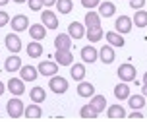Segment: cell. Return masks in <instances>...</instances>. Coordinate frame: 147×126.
Instances as JSON below:
<instances>
[{
	"label": "cell",
	"mask_w": 147,
	"mask_h": 126,
	"mask_svg": "<svg viewBox=\"0 0 147 126\" xmlns=\"http://www.w3.org/2000/svg\"><path fill=\"white\" fill-rule=\"evenodd\" d=\"M6 109H8V117H12V119H20V117H23V109H25V105L22 103L20 97L14 95L10 101H8Z\"/></svg>",
	"instance_id": "1"
},
{
	"label": "cell",
	"mask_w": 147,
	"mask_h": 126,
	"mask_svg": "<svg viewBox=\"0 0 147 126\" xmlns=\"http://www.w3.org/2000/svg\"><path fill=\"white\" fill-rule=\"evenodd\" d=\"M116 76L126 83L134 82V80H136V66H134V64H128V62H126V64H120L118 70H116Z\"/></svg>",
	"instance_id": "2"
},
{
	"label": "cell",
	"mask_w": 147,
	"mask_h": 126,
	"mask_svg": "<svg viewBox=\"0 0 147 126\" xmlns=\"http://www.w3.org/2000/svg\"><path fill=\"white\" fill-rule=\"evenodd\" d=\"M49 87H51V91H54V93H66L68 91V80L66 78H62V76H51V80H49Z\"/></svg>",
	"instance_id": "3"
},
{
	"label": "cell",
	"mask_w": 147,
	"mask_h": 126,
	"mask_svg": "<svg viewBox=\"0 0 147 126\" xmlns=\"http://www.w3.org/2000/svg\"><path fill=\"white\" fill-rule=\"evenodd\" d=\"M10 25H12L14 33H22V31H25L27 27H29V20H27L25 14H18V16H14V18L10 20Z\"/></svg>",
	"instance_id": "4"
},
{
	"label": "cell",
	"mask_w": 147,
	"mask_h": 126,
	"mask_svg": "<svg viewBox=\"0 0 147 126\" xmlns=\"http://www.w3.org/2000/svg\"><path fill=\"white\" fill-rule=\"evenodd\" d=\"M37 72L41 76H54L56 72H58V64L56 62H52V60H41L39 62V66H37Z\"/></svg>",
	"instance_id": "5"
},
{
	"label": "cell",
	"mask_w": 147,
	"mask_h": 126,
	"mask_svg": "<svg viewBox=\"0 0 147 126\" xmlns=\"http://www.w3.org/2000/svg\"><path fill=\"white\" fill-rule=\"evenodd\" d=\"M6 87H8V91H10L12 95H16V97H20V95L25 93V85H23L22 78H10L8 83H6Z\"/></svg>",
	"instance_id": "6"
},
{
	"label": "cell",
	"mask_w": 147,
	"mask_h": 126,
	"mask_svg": "<svg viewBox=\"0 0 147 126\" xmlns=\"http://www.w3.org/2000/svg\"><path fill=\"white\" fill-rule=\"evenodd\" d=\"M4 43H6L8 51L18 54V52L22 51V39L18 37V33H8L6 37H4Z\"/></svg>",
	"instance_id": "7"
},
{
	"label": "cell",
	"mask_w": 147,
	"mask_h": 126,
	"mask_svg": "<svg viewBox=\"0 0 147 126\" xmlns=\"http://www.w3.org/2000/svg\"><path fill=\"white\" fill-rule=\"evenodd\" d=\"M132 20L128 18V16H120V18H116V23H114V29L120 33V35H126V33H130L132 31Z\"/></svg>",
	"instance_id": "8"
},
{
	"label": "cell",
	"mask_w": 147,
	"mask_h": 126,
	"mask_svg": "<svg viewBox=\"0 0 147 126\" xmlns=\"http://www.w3.org/2000/svg\"><path fill=\"white\" fill-rule=\"evenodd\" d=\"M99 58H101V62H105V64H112L114 58H116L114 47H112V45H103L101 51H99Z\"/></svg>",
	"instance_id": "9"
},
{
	"label": "cell",
	"mask_w": 147,
	"mask_h": 126,
	"mask_svg": "<svg viewBox=\"0 0 147 126\" xmlns=\"http://www.w3.org/2000/svg\"><path fill=\"white\" fill-rule=\"evenodd\" d=\"M27 31H29V35H31L33 41H41V39L47 37V27H45L43 23H33V25L27 27Z\"/></svg>",
	"instance_id": "10"
},
{
	"label": "cell",
	"mask_w": 147,
	"mask_h": 126,
	"mask_svg": "<svg viewBox=\"0 0 147 126\" xmlns=\"http://www.w3.org/2000/svg\"><path fill=\"white\" fill-rule=\"evenodd\" d=\"M41 20H43V25L47 29H56L58 27V18H56V14H52L51 10H45L41 14Z\"/></svg>",
	"instance_id": "11"
},
{
	"label": "cell",
	"mask_w": 147,
	"mask_h": 126,
	"mask_svg": "<svg viewBox=\"0 0 147 126\" xmlns=\"http://www.w3.org/2000/svg\"><path fill=\"white\" fill-rule=\"evenodd\" d=\"M54 47L60 49V51H72V37L68 33H60L54 39Z\"/></svg>",
	"instance_id": "12"
},
{
	"label": "cell",
	"mask_w": 147,
	"mask_h": 126,
	"mask_svg": "<svg viewBox=\"0 0 147 126\" xmlns=\"http://www.w3.org/2000/svg\"><path fill=\"white\" fill-rule=\"evenodd\" d=\"M68 35L72 39H81L85 37V25L80 22H72L70 25H68Z\"/></svg>",
	"instance_id": "13"
},
{
	"label": "cell",
	"mask_w": 147,
	"mask_h": 126,
	"mask_svg": "<svg viewBox=\"0 0 147 126\" xmlns=\"http://www.w3.org/2000/svg\"><path fill=\"white\" fill-rule=\"evenodd\" d=\"M54 60H56V64H60V66H70L72 64V51H60V49H56V52H54Z\"/></svg>",
	"instance_id": "14"
},
{
	"label": "cell",
	"mask_w": 147,
	"mask_h": 126,
	"mask_svg": "<svg viewBox=\"0 0 147 126\" xmlns=\"http://www.w3.org/2000/svg\"><path fill=\"white\" fill-rule=\"evenodd\" d=\"M20 76H22L23 82H35L39 78V72H37L35 66H22L20 68Z\"/></svg>",
	"instance_id": "15"
},
{
	"label": "cell",
	"mask_w": 147,
	"mask_h": 126,
	"mask_svg": "<svg viewBox=\"0 0 147 126\" xmlns=\"http://www.w3.org/2000/svg\"><path fill=\"white\" fill-rule=\"evenodd\" d=\"M85 37L89 39V43H99V41L105 37L103 27H101V25H95V27H87V31H85Z\"/></svg>",
	"instance_id": "16"
},
{
	"label": "cell",
	"mask_w": 147,
	"mask_h": 126,
	"mask_svg": "<svg viewBox=\"0 0 147 126\" xmlns=\"http://www.w3.org/2000/svg\"><path fill=\"white\" fill-rule=\"evenodd\" d=\"M81 60H83V62H87V64L97 62V49L93 47V45H87V47H83V49H81Z\"/></svg>",
	"instance_id": "17"
},
{
	"label": "cell",
	"mask_w": 147,
	"mask_h": 126,
	"mask_svg": "<svg viewBox=\"0 0 147 126\" xmlns=\"http://www.w3.org/2000/svg\"><path fill=\"white\" fill-rule=\"evenodd\" d=\"M20 68H22V58H20L18 54L8 56L6 62H4V70H6V72H18Z\"/></svg>",
	"instance_id": "18"
},
{
	"label": "cell",
	"mask_w": 147,
	"mask_h": 126,
	"mask_svg": "<svg viewBox=\"0 0 147 126\" xmlns=\"http://www.w3.org/2000/svg\"><path fill=\"white\" fill-rule=\"evenodd\" d=\"M116 14V6L112 2H101L99 4V16L101 18H112Z\"/></svg>",
	"instance_id": "19"
},
{
	"label": "cell",
	"mask_w": 147,
	"mask_h": 126,
	"mask_svg": "<svg viewBox=\"0 0 147 126\" xmlns=\"http://www.w3.org/2000/svg\"><path fill=\"white\" fill-rule=\"evenodd\" d=\"M114 97L120 99V101L128 99V97H130V85L126 82H120L118 85H114Z\"/></svg>",
	"instance_id": "20"
},
{
	"label": "cell",
	"mask_w": 147,
	"mask_h": 126,
	"mask_svg": "<svg viewBox=\"0 0 147 126\" xmlns=\"http://www.w3.org/2000/svg\"><path fill=\"white\" fill-rule=\"evenodd\" d=\"M78 95H80V97H91V95H95V87H93V83L83 82V80H81V82L78 83Z\"/></svg>",
	"instance_id": "21"
},
{
	"label": "cell",
	"mask_w": 147,
	"mask_h": 126,
	"mask_svg": "<svg viewBox=\"0 0 147 126\" xmlns=\"http://www.w3.org/2000/svg\"><path fill=\"white\" fill-rule=\"evenodd\" d=\"M23 117H27V119H41L43 117V111H41L39 103H31L29 107H25L23 109Z\"/></svg>",
	"instance_id": "22"
},
{
	"label": "cell",
	"mask_w": 147,
	"mask_h": 126,
	"mask_svg": "<svg viewBox=\"0 0 147 126\" xmlns=\"http://www.w3.org/2000/svg\"><path fill=\"white\" fill-rule=\"evenodd\" d=\"M128 107L132 109V111H138V109H143L145 107V97L143 95H130L128 97Z\"/></svg>",
	"instance_id": "23"
},
{
	"label": "cell",
	"mask_w": 147,
	"mask_h": 126,
	"mask_svg": "<svg viewBox=\"0 0 147 126\" xmlns=\"http://www.w3.org/2000/svg\"><path fill=\"white\" fill-rule=\"evenodd\" d=\"M107 117H109V119H124L126 117V109L122 107V105L107 107Z\"/></svg>",
	"instance_id": "24"
},
{
	"label": "cell",
	"mask_w": 147,
	"mask_h": 126,
	"mask_svg": "<svg viewBox=\"0 0 147 126\" xmlns=\"http://www.w3.org/2000/svg\"><path fill=\"white\" fill-rule=\"evenodd\" d=\"M105 37H107V43L112 45V47H124V37L118 31H109Z\"/></svg>",
	"instance_id": "25"
},
{
	"label": "cell",
	"mask_w": 147,
	"mask_h": 126,
	"mask_svg": "<svg viewBox=\"0 0 147 126\" xmlns=\"http://www.w3.org/2000/svg\"><path fill=\"white\" fill-rule=\"evenodd\" d=\"M132 23L136 25V27H141V29H143V27H147V12H145V10H141V8H140V10L134 14Z\"/></svg>",
	"instance_id": "26"
},
{
	"label": "cell",
	"mask_w": 147,
	"mask_h": 126,
	"mask_svg": "<svg viewBox=\"0 0 147 126\" xmlns=\"http://www.w3.org/2000/svg\"><path fill=\"white\" fill-rule=\"evenodd\" d=\"M89 105H91L97 112H103L105 109H107V99H105V95H91V103Z\"/></svg>",
	"instance_id": "27"
},
{
	"label": "cell",
	"mask_w": 147,
	"mask_h": 126,
	"mask_svg": "<svg viewBox=\"0 0 147 126\" xmlns=\"http://www.w3.org/2000/svg\"><path fill=\"white\" fill-rule=\"evenodd\" d=\"M70 66H72V70H70V76H72L76 82H81V80L85 78V66H83L81 62H80V64H70Z\"/></svg>",
	"instance_id": "28"
},
{
	"label": "cell",
	"mask_w": 147,
	"mask_h": 126,
	"mask_svg": "<svg viewBox=\"0 0 147 126\" xmlns=\"http://www.w3.org/2000/svg\"><path fill=\"white\" fill-rule=\"evenodd\" d=\"M27 54H29L31 58H39L43 54V45L39 43V41H31L27 45Z\"/></svg>",
	"instance_id": "29"
},
{
	"label": "cell",
	"mask_w": 147,
	"mask_h": 126,
	"mask_svg": "<svg viewBox=\"0 0 147 126\" xmlns=\"http://www.w3.org/2000/svg\"><path fill=\"white\" fill-rule=\"evenodd\" d=\"M29 97H31V101H33V103H43L45 99H47V91H45L43 87H39V85H37V87H33L29 91Z\"/></svg>",
	"instance_id": "30"
},
{
	"label": "cell",
	"mask_w": 147,
	"mask_h": 126,
	"mask_svg": "<svg viewBox=\"0 0 147 126\" xmlns=\"http://www.w3.org/2000/svg\"><path fill=\"white\" fill-rule=\"evenodd\" d=\"M95 25H101V16L93 10H89L85 14V27H95Z\"/></svg>",
	"instance_id": "31"
},
{
	"label": "cell",
	"mask_w": 147,
	"mask_h": 126,
	"mask_svg": "<svg viewBox=\"0 0 147 126\" xmlns=\"http://www.w3.org/2000/svg\"><path fill=\"white\" fill-rule=\"evenodd\" d=\"M80 117H81V119H97L99 112H97L91 105H83V107L80 109Z\"/></svg>",
	"instance_id": "32"
},
{
	"label": "cell",
	"mask_w": 147,
	"mask_h": 126,
	"mask_svg": "<svg viewBox=\"0 0 147 126\" xmlns=\"http://www.w3.org/2000/svg\"><path fill=\"white\" fill-rule=\"evenodd\" d=\"M56 8H58V14H70L74 2L72 0H56Z\"/></svg>",
	"instance_id": "33"
},
{
	"label": "cell",
	"mask_w": 147,
	"mask_h": 126,
	"mask_svg": "<svg viewBox=\"0 0 147 126\" xmlns=\"http://www.w3.org/2000/svg\"><path fill=\"white\" fill-rule=\"evenodd\" d=\"M101 4V0H81V6L87 8V10H93V8H97Z\"/></svg>",
	"instance_id": "34"
},
{
	"label": "cell",
	"mask_w": 147,
	"mask_h": 126,
	"mask_svg": "<svg viewBox=\"0 0 147 126\" xmlns=\"http://www.w3.org/2000/svg\"><path fill=\"white\" fill-rule=\"evenodd\" d=\"M27 4H29V10L39 12V10L43 8V0H27Z\"/></svg>",
	"instance_id": "35"
},
{
	"label": "cell",
	"mask_w": 147,
	"mask_h": 126,
	"mask_svg": "<svg viewBox=\"0 0 147 126\" xmlns=\"http://www.w3.org/2000/svg\"><path fill=\"white\" fill-rule=\"evenodd\" d=\"M130 2V6L134 8V10H140V8L145 6V0H128Z\"/></svg>",
	"instance_id": "36"
},
{
	"label": "cell",
	"mask_w": 147,
	"mask_h": 126,
	"mask_svg": "<svg viewBox=\"0 0 147 126\" xmlns=\"http://www.w3.org/2000/svg\"><path fill=\"white\" fill-rule=\"evenodd\" d=\"M6 23H10V16L6 12H0V27H4Z\"/></svg>",
	"instance_id": "37"
},
{
	"label": "cell",
	"mask_w": 147,
	"mask_h": 126,
	"mask_svg": "<svg viewBox=\"0 0 147 126\" xmlns=\"http://www.w3.org/2000/svg\"><path fill=\"white\" fill-rule=\"evenodd\" d=\"M128 117H130V119H143V112H141L140 109H138V111L130 112V114H128Z\"/></svg>",
	"instance_id": "38"
},
{
	"label": "cell",
	"mask_w": 147,
	"mask_h": 126,
	"mask_svg": "<svg viewBox=\"0 0 147 126\" xmlns=\"http://www.w3.org/2000/svg\"><path fill=\"white\" fill-rule=\"evenodd\" d=\"M54 4H56V0H43V6H54Z\"/></svg>",
	"instance_id": "39"
},
{
	"label": "cell",
	"mask_w": 147,
	"mask_h": 126,
	"mask_svg": "<svg viewBox=\"0 0 147 126\" xmlns=\"http://www.w3.org/2000/svg\"><path fill=\"white\" fill-rule=\"evenodd\" d=\"M141 91H143L141 95H143V97H147V83H143V89H141Z\"/></svg>",
	"instance_id": "40"
},
{
	"label": "cell",
	"mask_w": 147,
	"mask_h": 126,
	"mask_svg": "<svg viewBox=\"0 0 147 126\" xmlns=\"http://www.w3.org/2000/svg\"><path fill=\"white\" fill-rule=\"evenodd\" d=\"M8 2H10V0H0V6H6Z\"/></svg>",
	"instance_id": "41"
},
{
	"label": "cell",
	"mask_w": 147,
	"mask_h": 126,
	"mask_svg": "<svg viewBox=\"0 0 147 126\" xmlns=\"http://www.w3.org/2000/svg\"><path fill=\"white\" fill-rule=\"evenodd\" d=\"M2 93H4V83L0 82V95H2Z\"/></svg>",
	"instance_id": "42"
},
{
	"label": "cell",
	"mask_w": 147,
	"mask_h": 126,
	"mask_svg": "<svg viewBox=\"0 0 147 126\" xmlns=\"http://www.w3.org/2000/svg\"><path fill=\"white\" fill-rule=\"evenodd\" d=\"M143 83H147V72L143 74Z\"/></svg>",
	"instance_id": "43"
},
{
	"label": "cell",
	"mask_w": 147,
	"mask_h": 126,
	"mask_svg": "<svg viewBox=\"0 0 147 126\" xmlns=\"http://www.w3.org/2000/svg\"><path fill=\"white\" fill-rule=\"evenodd\" d=\"M14 2H18V4H23V2H27V0H14Z\"/></svg>",
	"instance_id": "44"
}]
</instances>
